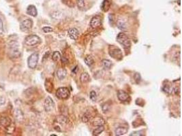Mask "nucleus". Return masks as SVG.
Masks as SVG:
<instances>
[{
  "instance_id": "5701e85b",
  "label": "nucleus",
  "mask_w": 182,
  "mask_h": 136,
  "mask_svg": "<svg viewBox=\"0 0 182 136\" xmlns=\"http://www.w3.org/2000/svg\"><path fill=\"white\" fill-rule=\"evenodd\" d=\"M56 121L57 123H60V124H65V123H67L68 119H67L66 117L64 116L60 115L56 117Z\"/></svg>"
},
{
  "instance_id": "7ed1b4c3",
  "label": "nucleus",
  "mask_w": 182,
  "mask_h": 136,
  "mask_svg": "<svg viewBox=\"0 0 182 136\" xmlns=\"http://www.w3.org/2000/svg\"><path fill=\"white\" fill-rule=\"evenodd\" d=\"M41 40L36 35H30L26 37L25 39V44L29 46H33L40 43Z\"/></svg>"
},
{
  "instance_id": "f704fd0d",
  "label": "nucleus",
  "mask_w": 182,
  "mask_h": 136,
  "mask_svg": "<svg viewBox=\"0 0 182 136\" xmlns=\"http://www.w3.org/2000/svg\"><path fill=\"white\" fill-rule=\"evenodd\" d=\"M142 131H135V132H133L132 133L130 134V135H143V134H141V133Z\"/></svg>"
},
{
  "instance_id": "f3484780",
  "label": "nucleus",
  "mask_w": 182,
  "mask_h": 136,
  "mask_svg": "<svg viewBox=\"0 0 182 136\" xmlns=\"http://www.w3.org/2000/svg\"><path fill=\"white\" fill-rule=\"evenodd\" d=\"M44 86H45V89L49 93H51L53 90V82L50 79L47 78L45 80V83H44Z\"/></svg>"
},
{
  "instance_id": "20e7f679",
  "label": "nucleus",
  "mask_w": 182,
  "mask_h": 136,
  "mask_svg": "<svg viewBox=\"0 0 182 136\" xmlns=\"http://www.w3.org/2000/svg\"><path fill=\"white\" fill-rule=\"evenodd\" d=\"M109 55L113 59L117 60H121L123 57L122 50L115 46H109Z\"/></svg>"
},
{
  "instance_id": "393cba45",
  "label": "nucleus",
  "mask_w": 182,
  "mask_h": 136,
  "mask_svg": "<svg viewBox=\"0 0 182 136\" xmlns=\"http://www.w3.org/2000/svg\"><path fill=\"white\" fill-rule=\"evenodd\" d=\"M104 129H104L103 125L98 126V127L96 128L94 131H93V134H94V135H100V134L104 131Z\"/></svg>"
},
{
  "instance_id": "c9c22d12",
  "label": "nucleus",
  "mask_w": 182,
  "mask_h": 136,
  "mask_svg": "<svg viewBox=\"0 0 182 136\" xmlns=\"http://www.w3.org/2000/svg\"><path fill=\"white\" fill-rule=\"evenodd\" d=\"M179 87H175L174 89V93L175 95H177V94H179Z\"/></svg>"
},
{
  "instance_id": "9b49d317",
  "label": "nucleus",
  "mask_w": 182,
  "mask_h": 136,
  "mask_svg": "<svg viewBox=\"0 0 182 136\" xmlns=\"http://www.w3.org/2000/svg\"><path fill=\"white\" fill-rule=\"evenodd\" d=\"M14 117L18 123H21L24 120V115L23 112L19 109H16L14 112Z\"/></svg>"
},
{
  "instance_id": "4be33fe9",
  "label": "nucleus",
  "mask_w": 182,
  "mask_h": 136,
  "mask_svg": "<svg viewBox=\"0 0 182 136\" xmlns=\"http://www.w3.org/2000/svg\"><path fill=\"white\" fill-rule=\"evenodd\" d=\"M85 63H86L87 65L88 66H92V65H94V59L92 58V56H87L85 58Z\"/></svg>"
},
{
  "instance_id": "72a5a7b5",
  "label": "nucleus",
  "mask_w": 182,
  "mask_h": 136,
  "mask_svg": "<svg viewBox=\"0 0 182 136\" xmlns=\"http://www.w3.org/2000/svg\"><path fill=\"white\" fill-rule=\"evenodd\" d=\"M3 21L1 20V17H0V33H1L3 32Z\"/></svg>"
},
{
  "instance_id": "9d476101",
  "label": "nucleus",
  "mask_w": 182,
  "mask_h": 136,
  "mask_svg": "<svg viewBox=\"0 0 182 136\" xmlns=\"http://www.w3.org/2000/svg\"><path fill=\"white\" fill-rule=\"evenodd\" d=\"M117 97L119 100L121 102H128V100H130V95L128 94L126 92L122 90H120L117 93Z\"/></svg>"
},
{
  "instance_id": "2f4dec72",
  "label": "nucleus",
  "mask_w": 182,
  "mask_h": 136,
  "mask_svg": "<svg viewBox=\"0 0 182 136\" xmlns=\"http://www.w3.org/2000/svg\"><path fill=\"white\" fill-rule=\"evenodd\" d=\"M42 30H43V32L44 33H50V32H52L53 31V28H51V27H44L42 28Z\"/></svg>"
},
{
  "instance_id": "473e14b6",
  "label": "nucleus",
  "mask_w": 182,
  "mask_h": 136,
  "mask_svg": "<svg viewBox=\"0 0 182 136\" xmlns=\"http://www.w3.org/2000/svg\"><path fill=\"white\" fill-rule=\"evenodd\" d=\"M90 117H89V116H87V115L85 114V115H84L83 116L82 121H83V123H87L89 121H90Z\"/></svg>"
},
{
  "instance_id": "c756f323",
  "label": "nucleus",
  "mask_w": 182,
  "mask_h": 136,
  "mask_svg": "<svg viewBox=\"0 0 182 136\" xmlns=\"http://www.w3.org/2000/svg\"><path fill=\"white\" fill-rule=\"evenodd\" d=\"M90 99L92 101H96L97 99V95H96V93L95 91H92L90 93Z\"/></svg>"
},
{
  "instance_id": "7c9ffc66",
  "label": "nucleus",
  "mask_w": 182,
  "mask_h": 136,
  "mask_svg": "<svg viewBox=\"0 0 182 136\" xmlns=\"http://www.w3.org/2000/svg\"><path fill=\"white\" fill-rule=\"evenodd\" d=\"M5 102H6V100H5V97L3 96L0 97V107H2V106H4Z\"/></svg>"
},
{
  "instance_id": "6ab92c4d",
  "label": "nucleus",
  "mask_w": 182,
  "mask_h": 136,
  "mask_svg": "<svg viewBox=\"0 0 182 136\" xmlns=\"http://www.w3.org/2000/svg\"><path fill=\"white\" fill-rule=\"evenodd\" d=\"M111 5V0H104L103 5H102V9L104 12H107L109 10Z\"/></svg>"
},
{
  "instance_id": "412c9836",
  "label": "nucleus",
  "mask_w": 182,
  "mask_h": 136,
  "mask_svg": "<svg viewBox=\"0 0 182 136\" xmlns=\"http://www.w3.org/2000/svg\"><path fill=\"white\" fill-rule=\"evenodd\" d=\"M102 63H103L104 68L106 69H111V66H112V63H111V61L108 59H104L103 61H102Z\"/></svg>"
},
{
  "instance_id": "1a4fd4ad",
  "label": "nucleus",
  "mask_w": 182,
  "mask_h": 136,
  "mask_svg": "<svg viewBox=\"0 0 182 136\" xmlns=\"http://www.w3.org/2000/svg\"><path fill=\"white\" fill-rule=\"evenodd\" d=\"M102 24V19L100 16H95L92 18L91 21L90 25L93 29H96L100 27Z\"/></svg>"
},
{
  "instance_id": "a211bd4d",
  "label": "nucleus",
  "mask_w": 182,
  "mask_h": 136,
  "mask_svg": "<svg viewBox=\"0 0 182 136\" xmlns=\"http://www.w3.org/2000/svg\"><path fill=\"white\" fill-rule=\"evenodd\" d=\"M80 80L82 83H87V82L90 81V76L88 74V73L87 72H83L81 73V77H80Z\"/></svg>"
},
{
  "instance_id": "6e6552de",
  "label": "nucleus",
  "mask_w": 182,
  "mask_h": 136,
  "mask_svg": "<svg viewBox=\"0 0 182 136\" xmlns=\"http://www.w3.org/2000/svg\"><path fill=\"white\" fill-rule=\"evenodd\" d=\"M44 107L45 111L47 112H51L52 110H53L54 108H55V103H54L53 100H52L51 97H47L45 99Z\"/></svg>"
},
{
  "instance_id": "a878e982",
  "label": "nucleus",
  "mask_w": 182,
  "mask_h": 136,
  "mask_svg": "<svg viewBox=\"0 0 182 136\" xmlns=\"http://www.w3.org/2000/svg\"><path fill=\"white\" fill-rule=\"evenodd\" d=\"M52 59L54 61H58L61 59V55L58 51H55L53 53V56H52Z\"/></svg>"
},
{
  "instance_id": "b1692460",
  "label": "nucleus",
  "mask_w": 182,
  "mask_h": 136,
  "mask_svg": "<svg viewBox=\"0 0 182 136\" xmlns=\"http://www.w3.org/2000/svg\"><path fill=\"white\" fill-rule=\"evenodd\" d=\"M103 124H104V121L101 118H96L94 119V121H93V125L96 127L103 125Z\"/></svg>"
},
{
  "instance_id": "ddd939ff",
  "label": "nucleus",
  "mask_w": 182,
  "mask_h": 136,
  "mask_svg": "<svg viewBox=\"0 0 182 136\" xmlns=\"http://www.w3.org/2000/svg\"><path fill=\"white\" fill-rule=\"evenodd\" d=\"M128 129L126 127H118L117 128H116L115 133L116 135L121 136L125 135L128 132Z\"/></svg>"
},
{
  "instance_id": "423d86ee",
  "label": "nucleus",
  "mask_w": 182,
  "mask_h": 136,
  "mask_svg": "<svg viewBox=\"0 0 182 136\" xmlns=\"http://www.w3.org/2000/svg\"><path fill=\"white\" fill-rule=\"evenodd\" d=\"M39 59V55L38 53H35L31 55L28 58L27 61V64H28V67L31 69H34L38 65V62Z\"/></svg>"
},
{
  "instance_id": "f257e3e1",
  "label": "nucleus",
  "mask_w": 182,
  "mask_h": 136,
  "mask_svg": "<svg viewBox=\"0 0 182 136\" xmlns=\"http://www.w3.org/2000/svg\"><path fill=\"white\" fill-rule=\"evenodd\" d=\"M8 55L10 58H18L21 57V52L20 50L19 44L16 41H12L8 45Z\"/></svg>"
},
{
  "instance_id": "2eb2a0df",
  "label": "nucleus",
  "mask_w": 182,
  "mask_h": 136,
  "mask_svg": "<svg viewBox=\"0 0 182 136\" xmlns=\"http://www.w3.org/2000/svg\"><path fill=\"white\" fill-rule=\"evenodd\" d=\"M12 123L11 119L7 116H2L0 118V124L5 128L10 125Z\"/></svg>"
},
{
  "instance_id": "cd10ccee",
  "label": "nucleus",
  "mask_w": 182,
  "mask_h": 136,
  "mask_svg": "<svg viewBox=\"0 0 182 136\" xmlns=\"http://www.w3.org/2000/svg\"><path fill=\"white\" fill-rule=\"evenodd\" d=\"M85 1L84 0H77V6L80 10H83L85 8Z\"/></svg>"
},
{
  "instance_id": "f8f14e48",
  "label": "nucleus",
  "mask_w": 182,
  "mask_h": 136,
  "mask_svg": "<svg viewBox=\"0 0 182 136\" xmlns=\"http://www.w3.org/2000/svg\"><path fill=\"white\" fill-rule=\"evenodd\" d=\"M68 35H69L70 38H71V39L77 40L78 37H79V32L77 28L73 27V28L70 29L69 30H68Z\"/></svg>"
},
{
  "instance_id": "39448f33",
  "label": "nucleus",
  "mask_w": 182,
  "mask_h": 136,
  "mask_svg": "<svg viewBox=\"0 0 182 136\" xmlns=\"http://www.w3.org/2000/svg\"><path fill=\"white\" fill-rule=\"evenodd\" d=\"M70 95V93L67 87H60L56 91V96L60 100H67Z\"/></svg>"
},
{
  "instance_id": "bb28decb",
  "label": "nucleus",
  "mask_w": 182,
  "mask_h": 136,
  "mask_svg": "<svg viewBox=\"0 0 182 136\" xmlns=\"http://www.w3.org/2000/svg\"><path fill=\"white\" fill-rule=\"evenodd\" d=\"M6 129V131L8 132V133H12L14 132V129H15V126H14V124L13 123H11L10 125L5 127Z\"/></svg>"
},
{
  "instance_id": "0eeeda50",
  "label": "nucleus",
  "mask_w": 182,
  "mask_h": 136,
  "mask_svg": "<svg viewBox=\"0 0 182 136\" xmlns=\"http://www.w3.org/2000/svg\"><path fill=\"white\" fill-rule=\"evenodd\" d=\"M32 26L33 21H31L30 18H27V19L24 20L23 21L21 22V25H20V29L23 32H28L32 28Z\"/></svg>"
},
{
  "instance_id": "c85d7f7f",
  "label": "nucleus",
  "mask_w": 182,
  "mask_h": 136,
  "mask_svg": "<svg viewBox=\"0 0 182 136\" xmlns=\"http://www.w3.org/2000/svg\"><path fill=\"white\" fill-rule=\"evenodd\" d=\"M134 80L136 81V82L137 84L139 83L141 80V75L139 74V73H136L134 74Z\"/></svg>"
},
{
  "instance_id": "4468645a",
  "label": "nucleus",
  "mask_w": 182,
  "mask_h": 136,
  "mask_svg": "<svg viewBox=\"0 0 182 136\" xmlns=\"http://www.w3.org/2000/svg\"><path fill=\"white\" fill-rule=\"evenodd\" d=\"M27 13L31 16H36L38 14V11H37L36 6L33 5H29L27 8Z\"/></svg>"
},
{
  "instance_id": "aec40b11",
  "label": "nucleus",
  "mask_w": 182,
  "mask_h": 136,
  "mask_svg": "<svg viewBox=\"0 0 182 136\" xmlns=\"http://www.w3.org/2000/svg\"><path fill=\"white\" fill-rule=\"evenodd\" d=\"M117 27L119 29L122 31H126L127 29V25H126L125 21H124L123 20H119L117 22Z\"/></svg>"
},
{
  "instance_id": "f03ea898",
  "label": "nucleus",
  "mask_w": 182,
  "mask_h": 136,
  "mask_svg": "<svg viewBox=\"0 0 182 136\" xmlns=\"http://www.w3.org/2000/svg\"><path fill=\"white\" fill-rule=\"evenodd\" d=\"M117 41L124 46V48H129L130 47V40L124 33H120L117 36Z\"/></svg>"
},
{
  "instance_id": "dca6fc26",
  "label": "nucleus",
  "mask_w": 182,
  "mask_h": 136,
  "mask_svg": "<svg viewBox=\"0 0 182 136\" xmlns=\"http://www.w3.org/2000/svg\"><path fill=\"white\" fill-rule=\"evenodd\" d=\"M67 75V71L64 68H59L57 71V76L59 80H64L66 77Z\"/></svg>"
}]
</instances>
